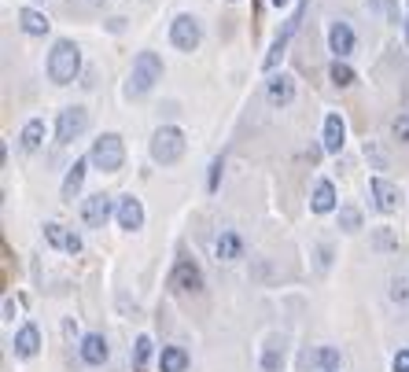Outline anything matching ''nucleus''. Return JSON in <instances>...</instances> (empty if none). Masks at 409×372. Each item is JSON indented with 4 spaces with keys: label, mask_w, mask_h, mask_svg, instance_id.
Segmentation results:
<instances>
[{
    "label": "nucleus",
    "mask_w": 409,
    "mask_h": 372,
    "mask_svg": "<svg viewBox=\"0 0 409 372\" xmlns=\"http://www.w3.org/2000/svg\"><path fill=\"white\" fill-rule=\"evenodd\" d=\"M81 71V48L74 45V41H56L52 45V56H48V78L56 85H71Z\"/></svg>",
    "instance_id": "nucleus-1"
},
{
    "label": "nucleus",
    "mask_w": 409,
    "mask_h": 372,
    "mask_svg": "<svg viewBox=\"0 0 409 372\" xmlns=\"http://www.w3.org/2000/svg\"><path fill=\"white\" fill-rule=\"evenodd\" d=\"M162 78V59L155 52H140L133 59V74H129V85H125V96H144L155 89V81Z\"/></svg>",
    "instance_id": "nucleus-2"
},
{
    "label": "nucleus",
    "mask_w": 409,
    "mask_h": 372,
    "mask_svg": "<svg viewBox=\"0 0 409 372\" xmlns=\"http://www.w3.org/2000/svg\"><path fill=\"white\" fill-rule=\"evenodd\" d=\"M89 162H93L96 170H103V173L122 170V162H125V144H122V137H118V133H100V137L93 140Z\"/></svg>",
    "instance_id": "nucleus-3"
},
{
    "label": "nucleus",
    "mask_w": 409,
    "mask_h": 372,
    "mask_svg": "<svg viewBox=\"0 0 409 372\" xmlns=\"http://www.w3.org/2000/svg\"><path fill=\"white\" fill-rule=\"evenodd\" d=\"M181 155H185V133H181V129L177 125L155 129V137H152V159L159 166H174V162H181Z\"/></svg>",
    "instance_id": "nucleus-4"
},
{
    "label": "nucleus",
    "mask_w": 409,
    "mask_h": 372,
    "mask_svg": "<svg viewBox=\"0 0 409 372\" xmlns=\"http://www.w3.org/2000/svg\"><path fill=\"white\" fill-rule=\"evenodd\" d=\"M306 8H310V0H299V4H295L291 19H288V23H284V30L276 33V41H273V45H269V52H266V59H262V71H273L276 63H281V56H284V48H288V41L295 37L299 23H303V15H306Z\"/></svg>",
    "instance_id": "nucleus-5"
},
{
    "label": "nucleus",
    "mask_w": 409,
    "mask_h": 372,
    "mask_svg": "<svg viewBox=\"0 0 409 372\" xmlns=\"http://www.w3.org/2000/svg\"><path fill=\"white\" fill-rule=\"evenodd\" d=\"M170 41H174L177 52H196L200 41H203V26L196 15H177L174 23H170Z\"/></svg>",
    "instance_id": "nucleus-6"
},
{
    "label": "nucleus",
    "mask_w": 409,
    "mask_h": 372,
    "mask_svg": "<svg viewBox=\"0 0 409 372\" xmlns=\"http://www.w3.org/2000/svg\"><path fill=\"white\" fill-rule=\"evenodd\" d=\"M85 129H89V111H85V107H67V111H59L56 140H59V144H74Z\"/></svg>",
    "instance_id": "nucleus-7"
},
{
    "label": "nucleus",
    "mask_w": 409,
    "mask_h": 372,
    "mask_svg": "<svg viewBox=\"0 0 409 372\" xmlns=\"http://www.w3.org/2000/svg\"><path fill=\"white\" fill-rule=\"evenodd\" d=\"M111 214H115V200H111V195H103V192L89 195L85 207H81V217H85V225H89V229H103Z\"/></svg>",
    "instance_id": "nucleus-8"
},
{
    "label": "nucleus",
    "mask_w": 409,
    "mask_h": 372,
    "mask_svg": "<svg viewBox=\"0 0 409 372\" xmlns=\"http://www.w3.org/2000/svg\"><path fill=\"white\" fill-rule=\"evenodd\" d=\"M45 239H48V247H56V251H67V254H78V251H81V236L71 232V229H63L59 222H48V225H45Z\"/></svg>",
    "instance_id": "nucleus-9"
},
{
    "label": "nucleus",
    "mask_w": 409,
    "mask_h": 372,
    "mask_svg": "<svg viewBox=\"0 0 409 372\" xmlns=\"http://www.w3.org/2000/svg\"><path fill=\"white\" fill-rule=\"evenodd\" d=\"M170 284H174L177 291H200V288H203V273H200L196 262L181 258V262H177V269H174V280H170Z\"/></svg>",
    "instance_id": "nucleus-10"
},
{
    "label": "nucleus",
    "mask_w": 409,
    "mask_h": 372,
    "mask_svg": "<svg viewBox=\"0 0 409 372\" xmlns=\"http://www.w3.org/2000/svg\"><path fill=\"white\" fill-rule=\"evenodd\" d=\"M369 192L376 195V207H380L383 214L398 210V203H402V192H398L391 181H383V177H373V181H369Z\"/></svg>",
    "instance_id": "nucleus-11"
},
{
    "label": "nucleus",
    "mask_w": 409,
    "mask_h": 372,
    "mask_svg": "<svg viewBox=\"0 0 409 372\" xmlns=\"http://www.w3.org/2000/svg\"><path fill=\"white\" fill-rule=\"evenodd\" d=\"M266 96H269L273 107H288V103L295 100V81H291L288 74H273L269 85H266Z\"/></svg>",
    "instance_id": "nucleus-12"
},
{
    "label": "nucleus",
    "mask_w": 409,
    "mask_h": 372,
    "mask_svg": "<svg viewBox=\"0 0 409 372\" xmlns=\"http://www.w3.org/2000/svg\"><path fill=\"white\" fill-rule=\"evenodd\" d=\"M118 225L125 232H137L144 225V207L140 200H133V195H125V200H118Z\"/></svg>",
    "instance_id": "nucleus-13"
},
{
    "label": "nucleus",
    "mask_w": 409,
    "mask_h": 372,
    "mask_svg": "<svg viewBox=\"0 0 409 372\" xmlns=\"http://www.w3.org/2000/svg\"><path fill=\"white\" fill-rule=\"evenodd\" d=\"M343 140H347V125H343L339 115H328L325 118V137H321V148H325L328 155H339Z\"/></svg>",
    "instance_id": "nucleus-14"
},
{
    "label": "nucleus",
    "mask_w": 409,
    "mask_h": 372,
    "mask_svg": "<svg viewBox=\"0 0 409 372\" xmlns=\"http://www.w3.org/2000/svg\"><path fill=\"white\" fill-rule=\"evenodd\" d=\"M15 354L19 358H37V350H41V332H37V324H23L15 332Z\"/></svg>",
    "instance_id": "nucleus-15"
},
{
    "label": "nucleus",
    "mask_w": 409,
    "mask_h": 372,
    "mask_svg": "<svg viewBox=\"0 0 409 372\" xmlns=\"http://www.w3.org/2000/svg\"><path fill=\"white\" fill-rule=\"evenodd\" d=\"M328 45H332L336 59H347V56L354 52V30H351L347 23H332V30H328Z\"/></svg>",
    "instance_id": "nucleus-16"
},
{
    "label": "nucleus",
    "mask_w": 409,
    "mask_h": 372,
    "mask_svg": "<svg viewBox=\"0 0 409 372\" xmlns=\"http://www.w3.org/2000/svg\"><path fill=\"white\" fill-rule=\"evenodd\" d=\"M107 354H111V350H107V339H103V336L93 332V336L81 339V361H85V365H103Z\"/></svg>",
    "instance_id": "nucleus-17"
},
{
    "label": "nucleus",
    "mask_w": 409,
    "mask_h": 372,
    "mask_svg": "<svg viewBox=\"0 0 409 372\" xmlns=\"http://www.w3.org/2000/svg\"><path fill=\"white\" fill-rule=\"evenodd\" d=\"M310 207H314V214L336 210V185H332V181H317V185H314V195H310Z\"/></svg>",
    "instance_id": "nucleus-18"
},
{
    "label": "nucleus",
    "mask_w": 409,
    "mask_h": 372,
    "mask_svg": "<svg viewBox=\"0 0 409 372\" xmlns=\"http://www.w3.org/2000/svg\"><path fill=\"white\" fill-rule=\"evenodd\" d=\"M19 26H23L30 37H45V33L52 30L48 19L41 15V11H33V8H23V11H19Z\"/></svg>",
    "instance_id": "nucleus-19"
},
{
    "label": "nucleus",
    "mask_w": 409,
    "mask_h": 372,
    "mask_svg": "<svg viewBox=\"0 0 409 372\" xmlns=\"http://www.w3.org/2000/svg\"><path fill=\"white\" fill-rule=\"evenodd\" d=\"M19 144H23V151H37L41 144H45V122L30 118V122L23 125V133H19Z\"/></svg>",
    "instance_id": "nucleus-20"
},
{
    "label": "nucleus",
    "mask_w": 409,
    "mask_h": 372,
    "mask_svg": "<svg viewBox=\"0 0 409 372\" xmlns=\"http://www.w3.org/2000/svg\"><path fill=\"white\" fill-rule=\"evenodd\" d=\"M214 251H218L222 262H236V258L244 254V239L236 236V232H222V236H218V244H214Z\"/></svg>",
    "instance_id": "nucleus-21"
},
{
    "label": "nucleus",
    "mask_w": 409,
    "mask_h": 372,
    "mask_svg": "<svg viewBox=\"0 0 409 372\" xmlns=\"http://www.w3.org/2000/svg\"><path fill=\"white\" fill-rule=\"evenodd\" d=\"M159 368H162V372H185V368H188V350H181V346H162Z\"/></svg>",
    "instance_id": "nucleus-22"
},
{
    "label": "nucleus",
    "mask_w": 409,
    "mask_h": 372,
    "mask_svg": "<svg viewBox=\"0 0 409 372\" xmlns=\"http://www.w3.org/2000/svg\"><path fill=\"white\" fill-rule=\"evenodd\" d=\"M85 166H89V159H74L71 173H67V181H63V200H74L81 181H85Z\"/></svg>",
    "instance_id": "nucleus-23"
},
{
    "label": "nucleus",
    "mask_w": 409,
    "mask_h": 372,
    "mask_svg": "<svg viewBox=\"0 0 409 372\" xmlns=\"http://www.w3.org/2000/svg\"><path fill=\"white\" fill-rule=\"evenodd\" d=\"M328 78H332V85H339V89H351V85L358 81V78H354V71H351V67H347V63H343V59H336V63H332Z\"/></svg>",
    "instance_id": "nucleus-24"
},
{
    "label": "nucleus",
    "mask_w": 409,
    "mask_h": 372,
    "mask_svg": "<svg viewBox=\"0 0 409 372\" xmlns=\"http://www.w3.org/2000/svg\"><path fill=\"white\" fill-rule=\"evenodd\" d=\"M306 361H314V365H321V368H328V372H332V368H339V350H336V346H321L317 354L306 358Z\"/></svg>",
    "instance_id": "nucleus-25"
},
{
    "label": "nucleus",
    "mask_w": 409,
    "mask_h": 372,
    "mask_svg": "<svg viewBox=\"0 0 409 372\" xmlns=\"http://www.w3.org/2000/svg\"><path fill=\"white\" fill-rule=\"evenodd\" d=\"M152 358V339L147 336H140L137 339V346H133V361H137V372H144V361Z\"/></svg>",
    "instance_id": "nucleus-26"
},
{
    "label": "nucleus",
    "mask_w": 409,
    "mask_h": 372,
    "mask_svg": "<svg viewBox=\"0 0 409 372\" xmlns=\"http://www.w3.org/2000/svg\"><path fill=\"white\" fill-rule=\"evenodd\" d=\"M339 225L347 229V232H358V229H361V214H358L354 207H343V210H339Z\"/></svg>",
    "instance_id": "nucleus-27"
},
{
    "label": "nucleus",
    "mask_w": 409,
    "mask_h": 372,
    "mask_svg": "<svg viewBox=\"0 0 409 372\" xmlns=\"http://www.w3.org/2000/svg\"><path fill=\"white\" fill-rule=\"evenodd\" d=\"M218 185H222V159H214V162H210V177H207V188H210V192H218Z\"/></svg>",
    "instance_id": "nucleus-28"
},
{
    "label": "nucleus",
    "mask_w": 409,
    "mask_h": 372,
    "mask_svg": "<svg viewBox=\"0 0 409 372\" xmlns=\"http://www.w3.org/2000/svg\"><path fill=\"white\" fill-rule=\"evenodd\" d=\"M395 137H398L402 144H409V115H402V118L395 122Z\"/></svg>",
    "instance_id": "nucleus-29"
},
{
    "label": "nucleus",
    "mask_w": 409,
    "mask_h": 372,
    "mask_svg": "<svg viewBox=\"0 0 409 372\" xmlns=\"http://www.w3.org/2000/svg\"><path fill=\"white\" fill-rule=\"evenodd\" d=\"M395 372H409V350H398L395 354Z\"/></svg>",
    "instance_id": "nucleus-30"
},
{
    "label": "nucleus",
    "mask_w": 409,
    "mask_h": 372,
    "mask_svg": "<svg viewBox=\"0 0 409 372\" xmlns=\"http://www.w3.org/2000/svg\"><path fill=\"white\" fill-rule=\"evenodd\" d=\"M266 368H269V372H276V368H281V358H276L273 350H269V354H266Z\"/></svg>",
    "instance_id": "nucleus-31"
},
{
    "label": "nucleus",
    "mask_w": 409,
    "mask_h": 372,
    "mask_svg": "<svg viewBox=\"0 0 409 372\" xmlns=\"http://www.w3.org/2000/svg\"><path fill=\"white\" fill-rule=\"evenodd\" d=\"M4 321H15V302L4 299Z\"/></svg>",
    "instance_id": "nucleus-32"
},
{
    "label": "nucleus",
    "mask_w": 409,
    "mask_h": 372,
    "mask_svg": "<svg viewBox=\"0 0 409 372\" xmlns=\"http://www.w3.org/2000/svg\"><path fill=\"white\" fill-rule=\"evenodd\" d=\"M288 4V0H273V8H284Z\"/></svg>",
    "instance_id": "nucleus-33"
},
{
    "label": "nucleus",
    "mask_w": 409,
    "mask_h": 372,
    "mask_svg": "<svg viewBox=\"0 0 409 372\" xmlns=\"http://www.w3.org/2000/svg\"><path fill=\"white\" fill-rule=\"evenodd\" d=\"M405 45H409V23H405Z\"/></svg>",
    "instance_id": "nucleus-34"
}]
</instances>
